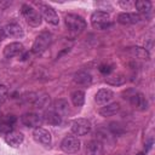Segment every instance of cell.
<instances>
[{
  "label": "cell",
  "instance_id": "1",
  "mask_svg": "<svg viewBox=\"0 0 155 155\" xmlns=\"http://www.w3.org/2000/svg\"><path fill=\"white\" fill-rule=\"evenodd\" d=\"M64 22H65V25H67L68 30L71 31V33H75V34H79V33L84 31V29L86 28L85 19L81 16L75 15V13H68L64 18Z\"/></svg>",
  "mask_w": 155,
  "mask_h": 155
},
{
  "label": "cell",
  "instance_id": "2",
  "mask_svg": "<svg viewBox=\"0 0 155 155\" xmlns=\"http://www.w3.org/2000/svg\"><path fill=\"white\" fill-rule=\"evenodd\" d=\"M51 42H52V35L48 31H42L36 36V39L33 44L31 51L35 54H41L42 52H45L48 48Z\"/></svg>",
  "mask_w": 155,
  "mask_h": 155
},
{
  "label": "cell",
  "instance_id": "3",
  "mask_svg": "<svg viewBox=\"0 0 155 155\" xmlns=\"http://www.w3.org/2000/svg\"><path fill=\"white\" fill-rule=\"evenodd\" d=\"M21 12L24 17V19L27 21V23L31 27H39L41 24V15L30 5H22Z\"/></svg>",
  "mask_w": 155,
  "mask_h": 155
},
{
  "label": "cell",
  "instance_id": "4",
  "mask_svg": "<svg viewBox=\"0 0 155 155\" xmlns=\"http://www.w3.org/2000/svg\"><path fill=\"white\" fill-rule=\"evenodd\" d=\"M91 24L96 29H107L110 27V16L105 11H96L91 16Z\"/></svg>",
  "mask_w": 155,
  "mask_h": 155
},
{
  "label": "cell",
  "instance_id": "5",
  "mask_svg": "<svg viewBox=\"0 0 155 155\" xmlns=\"http://www.w3.org/2000/svg\"><path fill=\"white\" fill-rule=\"evenodd\" d=\"M38 7H39V11L41 13V16L44 17V19L52 24V25H57L59 23V18H58V15L57 12L54 11L53 7H51L50 5L47 4H44V2H36Z\"/></svg>",
  "mask_w": 155,
  "mask_h": 155
},
{
  "label": "cell",
  "instance_id": "6",
  "mask_svg": "<svg viewBox=\"0 0 155 155\" xmlns=\"http://www.w3.org/2000/svg\"><path fill=\"white\" fill-rule=\"evenodd\" d=\"M131 93L132 94H130V96H127V97H125V99L127 98L128 99V102L131 103V105L133 107V108H136L137 110H147L148 109V107H149V103H148V99L145 98V96L143 94V93H140V92H136V91H131Z\"/></svg>",
  "mask_w": 155,
  "mask_h": 155
},
{
  "label": "cell",
  "instance_id": "7",
  "mask_svg": "<svg viewBox=\"0 0 155 155\" xmlns=\"http://www.w3.org/2000/svg\"><path fill=\"white\" fill-rule=\"evenodd\" d=\"M81 148V143L78 137L75 136H67L61 142V149L67 154H74L78 153Z\"/></svg>",
  "mask_w": 155,
  "mask_h": 155
},
{
  "label": "cell",
  "instance_id": "8",
  "mask_svg": "<svg viewBox=\"0 0 155 155\" xmlns=\"http://www.w3.org/2000/svg\"><path fill=\"white\" fill-rule=\"evenodd\" d=\"M91 128H92V126H91L90 120L84 119V117L76 119L71 124V132L75 136H85L91 131Z\"/></svg>",
  "mask_w": 155,
  "mask_h": 155
},
{
  "label": "cell",
  "instance_id": "9",
  "mask_svg": "<svg viewBox=\"0 0 155 155\" xmlns=\"http://www.w3.org/2000/svg\"><path fill=\"white\" fill-rule=\"evenodd\" d=\"M21 121L24 126L27 127H30V128H38L41 126L42 124V116L36 114V113H27V114H23L22 117H21Z\"/></svg>",
  "mask_w": 155,
  "mask_h": 155
},
{
  "label": "cell",
  "instance_id": "10",
  "mask_svg": "<svg viewBox=\"0 0 155 155\" xmlns=\"http://www.w3.org/2000/svg\"><path fill=\"white\" fill-rule=\"evenodd\" d=\"M33 137H34L35 142H38V143H40V144H42L45 147H48L51 144V142H52L51 133L47 130L42 128V127L35 128L34 132H33Z\"/></svg>",
  "mask_w": 155,
  "mask_h": 155
},
{
  "label": "cell",
  "instance_id": "11",
  "mask_svg": "<svg viewBox=\"0 0 155 155\" xmlns=\"http://www.w3.org/2000/svg\"><path fill=\"white\" fill-rule=\"evenodd\" d=\"M142 21V16L134 12H122L117 16V22L124 25H130V24H136Z\"/></svg>",
  "mask_w": 155,
  "mask_h": 155
},
{
  "label": "cell",
  "instance_id": "12",
  "mask_svg": "<svg viewBox=\"0 0 155 155\" xmlns=\"http://www.w3.org/2000/svg\"><path fill=\"white\" fill-rule=\"evenodd\" d=\"M24 140V136L22 132L19 131H10L5 134V142L10 145V147H19Z\"/></svg>",
  "mask_w": 155,
  "mask_h": 155
},
{
  "label": "cell",
  "instance_id": "13",
  "mask_svg": "<svg viewBox=\"0 0 155 155\" xmlns=\"http://www.w3.org/2000/svg\"><path fill=\"white\" fill-rule=\"evenodd\" d=\"M4 35L10 36V38H22L24 35V31L22 29V27L17 23H8L2 29Z\"/></svg>",
  "mask_w": 155,
  "mask_h": 155
},
{
  "label": "cell",
  "instance_id": "14",
  "mask_svg": "<svg viewBox=\"0 0 155 155\" xmlns=\"http://www.w3.org/2000/svg\"><path fill=\"white\" fill-rule=\"evenodd\" d=\"M114 97V92L109 88H102L99 90L94 96V102L98 105H105L108 104Z\"/></svg>",
  "mask_w": 155,
  "mask_h": 155
},
{
  "label": "cell",
  "instance_id": "15",
  "mask_svg": "<svg viewBox=\"0 0 155 155\" xmlns=\"http://www.w3.org/2000/svg\"><path fill=\"white\" fill-rule=\"evenodd\" d=\"M23 51H24V47L21 42H10L4 48V56L6 58H12L21 54Z\"/></svg>",
  "mask_w": 155,
  "mask_h": 155
},
{
  "label": "cell",
  "instance_id": "16",
  "mask_svg": "<svg viewBox=\"0 0 155 155\" xmlns=\"http://www.w3.org/2000/svg\"><path fill=\"white\" fill-rule=\"evenodd\" d=\"M73 81L80 86H90L92 84V75L88 71L81 70V71H78L74 74Z\"/></svg>",
  "mask_w": 155,
  "mask_h": 155
},
{
  "label": "cell",
  "instance_id": "17",
  "mask_svg": "<svg viewBox=\"0 0 155 155\" xmlns=\"http://www.w3.org/2000/svg\"><path fill=\"white\" fill-rule=\"evenodd\" d=\"M86 155H103L104 154V148L101 140H91L87 143L86 149H85Z\"/></svg>",
  "mask_w": 155,
  "mask_h": 155
},
{
  "label": "cell",
  "instance_id": "18",
  "mask_svg": "<svg viewBox=\"0 0 155 155\" xmlns=\"http://www.w3.org/2000/svg\"><path fill=\"white\" fill-rule=\"evenodd\" d=\"M127 52L133 57V58H137V59H142V61H149L150 58V54H149V51L144 47H139V46H133V47H130L127 50Z\"/></svg>",
  "mask_w": 155,
  "mask_h": 155
},
{
  "label": "cell",
  "instance_id": "19",
  "mask_svg": "<svg viewBox=\"0 0 155 155\" xmlns=\"http://www.w3.org/2000/svg\"><path fill=\"white\" fill-rule=\"evenodd\" d=\"M119 110H120V104L116 103V102H114V103H108V104L103 105V107L98 110V113H99L101 116H103V117H108V116H113V115H115Z\"/></svg>",
  "mask_w": 155,
  "mask_h": 155
},
{
  "label": "cell",
  "instance_id": "20",
  "mask_svg": "<svg viewBox=\"0 0 155 155\" xmlns=\"http://www.w3.org/2000/svg\"><path fill=\"white\" fill-rule=\"evenodd\" d=\"M42 120L46 121L48 125L57 126L62 122V116L58 113H56L54 110H46L44 116H42Z\"/></svg>",
  "mask_w": 155,
  "mask_h": 155
},
{
  "label": "cell",
  "instance_id": "21",
  "mask_svg": "<svg viewBox=\"0 0 155 155\" xmlns=\"http://www.w3.org/2000/svg\"><path fill=\"white\" fill-rule=\"evenodd\" d=\"M53 110L56 113H58L61 116L68 114V111H69V103H68V101L67 99H63V98H59V99L54 101V103H53Z\"/></svg>",
  "mask_w": 155,
  "mask_h": 155
},
{
  "label": "cell",
  "instance_id": "22",
  "mask_svg": "<svg viewBox=\"0 0 155 155\" xmlns=\"http://www.w3.org/2000/svg\"><path fill=\"white\" fill-rule=\"evenodd\" d=\"M34 107L38 108V109H45L46 107L50 105V96L48 94H36L34 102H33Z\"/></svg>",
  "mask_w": 155,
  "mask_h": 155
},
{
  "label": "cell",
  "instance_id": "23",
  "mask_svg": "<svg viewBox=\"0 0 155 155\" xmlns=\"http://www.w3.org/2000/svg\"><path fill=\"white\" fill-rule=\"evenodd\" d=\"M134 7L138 11V15H145L151 10V2L148 0H138L134 1Z\"/></svg>",
  "mask_w": 155,
  "mask_h": 155
},
{
  "label": "cell",
  "instance_id": "24",
  "mask_svg": "<svg viewBox=\"0 0 155 155\" xmlns=\"http://www.w3.org/2000/svg\"><path fill=\"white\" fill-rule=\"evenodd\" d=\"M105 82L108 85H111V86H120V85H124L126 82V76L122 74H114V75L108 76L105 79Z\"/></svg>",
  "mask_w": 155,
  "mask_h": 155
},
{
  "label": "cell",
  "instance_id": "25",
  "mask_svg": "<svg viewBox=\"0 0 155 155\" xmlns=\"http://www.w3.org/2000/svg\"><path fill=\"white\" fill-rule=\"evenodd\" d=\"M70 99L73 102V104L75 107H82L84 102H85V93L81 90H75L74 92H71L70 94Z\"/></svg>",
  "mask_w": 155,
  "mask_h": 155
},
{
  "label": "cell",
  "instance_id": "26",
  "mask_svg": "<svg viewBox=\"0 0 155 155\" xmlns=\"http://www.w3.org/2000/svg\"><path fill=\"white\" fill-rule=\"evenodd\" d=\"M110 131L113 132V134H116V136H120L124 133V128L120 124H116V122H111L110 126H109Z\"/></svg>",
  "mask_w": 155,
  "mask_h": 155
},
{
  "label": "cell",
  "instance_id": "27",
  "mask_svg": "<svg viewBox=\"0 0 155 155\" xmlns=\"http://www.w3.org/2000/svg\"><path fill=\"white\" fill-rule=\"evenodd\" d=\"M7 97H8V88L5 85L0 84V103L5 102L7 99Z\"/></svg>",
  "mask_w": 155,
  "mask_h": 155
},
{
  "label": "cell",
  "instance_id": "28",
  "mask_svg": "<svg viewBox=\"0 0 155 155\" xmlns=\"http://www.w3.org/2000/svg\"><path fill=\"white\" fill-rule=\"evenodd\" d=\"M119 4L122 8H126V10H128L131 7H134V1H120Z\"/></svg>",
  "mask_w": 155,
  "mask_h": 155
},
{
  "label": "cell",
  "instance_id": "29",
  "mask_svg": "<svg viewBox=\"0 0 155 155\" xmlns=\"http://www.w3.org/2000/svg\"><path fill=\"white\" fill-rule=\"evenodd\" d=\"M102 73H109L110 70H111V68L109 67V65H102L101 67V69H99Z\"/></svg>",
  "mask_w": 155,
  "mask_h": 155
},
{
  "label": "cell",
  "instance_id": "30",
  "mask_svg": "<svg viewBox=\"0 0 155 155\" xmlns=\"http://www.w3.org/2000/svg\"><path fill=\"white\" fill-rule=\"evenodd\" d=\"M119 155H122V154H119Z\"/></svg>",
  "mask_w": 155,
  "mask_h": 155
}]
</instances>
